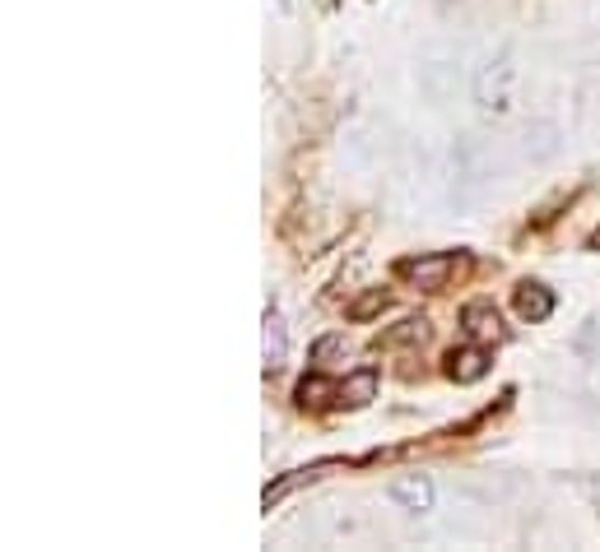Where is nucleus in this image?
<instances>
[{"mask_svg":"<svg viewBox=\"0 0 600 552\" xmlns=\"http://www.w3.org/2000/svg\"><path fill=\"white\" fill-rule=\"evenodd\" d=\"M587 251H600V228H596V232L587 237Z\"/></svg>","mask_w":600,"mask_h":552,"instance_id":"obj_12","label":"nucleus"},{"mask_svg":"<svg viewBox=\"0 0 600 552\" xmlns=\"http://www.w3.org/2000/svg\"><path fill=\"white\" fill-rule=\"evenodd\" d=\"M392 502L405 510V516H429L433 510V483L423 473H400L392 479Z\"/></svg>","mask_w":600,"mask_h":552,"instance_id":"obj_3","label":"nucleus"},{"mask_svg":"<svg viewBox=\"0 0 600 552\" xmlns=\"http://www.w3.org/2000/svg\"><path fill=\"white\" fill-rule=\"evenodd\" d=\"M261 358H265V371H280L288 358V325L275 307H265V321H261Z\"/></svg>","mask_w":600,"mask_h":552,"instance_id":"obj_4","label":"nucleus"},{"mask_svg":"<svg viewBox=\"0 0 600 552\" xmlns=\"http://www.w3.org/2000/svg\"><path fill=\"white\" fill-rule=\"evenodd\" d=\"M471 93H475L479 116H489V122H494V116H508L512 103H517V66H512V56H489V61L475 70Z\"/></svg>","mask_w":600,"mask_h":552,"instance_id":"obj_1","label":"nucleus"},{"mask_svg":"<svg viewBox=\"0 0 600 552\" xmlns=\"http://www.w3.org/2000/svg\"><path fill=\"white\" fill-rule=\"evenodd\" d=\"M466 269V255L461 251H433V255H410V261H400L396 265V274L405 284H415V288H429V292H438V288H448L456 274Z\"/></svg>","mask_w":600,"mask_h":552,"instance_id":"obj_2","label":"nucleus"},{"mask_svg":"<svg viewBox=\"0 0 600 552\" xmlns=\"http://www.w3.org/2000/svg\"><path fill=\"white\" fill-rule=\"evenodd\" d=\"M336 394H340V386H331V381L321 377V371H313V377L298 381V404H303V409H326V404L336 400Z\"/></svg>","mask_w":600,"mask_h":552,"instance_id":"obj_8","label":"nucleus"},{"mask_svg":"<svg viewBox=\"0 0 600 552\" xmlns=\"http://www.w3.org/2000/svg\"><path fill=\"white\" fill-rule=\"evenodd\" d=\"M461 321H466V330L475 334V340H498V311L489 307V302H471L466 311H461Z\"/></svg>","mask_w":600,"mask_h":552,"instance_id":"obj_9","label":"nucleus"},{"mask_svg":"<svg viewBox=\"0 0 600 552\" xmlns=\"http://www.w3.org/2000/svg\"><path fill=\"white\" fill-rule=\"evenodd\" d=\"M386 302H392V292H382V288H377V292H367L363 302H354V307H350V315H354V321H367V315L382 311Z\"/></svg>","mask_w":600,"mask_h":552,"instance_id":"obj_10","label":"nucleus"},{"mask_svg":"<svg viewBox=\"0 0 600 552\" xmlns=\"http://www.w3.org/2000/svg\"><path fill=\"white\" fill-rule=\"evenodd\" d=\"M484 371H489V348L484 344H466V348H452V358H448V377L456 386H475Z\"/></svg>","mask_w":600,"mask_h":552,"instance_id":"obj_5","label":"nucleus"},{"mask_svg":"<svg viewBox=\"0 0 600 552\" xmlns=\"http://www.w3.org/2000/svg\"><path fill=\"white\" fill-rule=\"evenodd\" d=\"M512 302H517L521 321H531V325H540V321H550V315H554V292L545 284H521Z\"/></svg>","mask_w":600,"mask_h":552,"instance_id":"obj_6","label":"nucleus"},{"mask_svg":"<svg viewBox=\"0 0 600 552\" xmlns=\"http://www.w3.org/2000/svg\"><path fill=\"white\" fill-rule=\"evenodd\" d=\"M377 394V371L373 367H363V371H354V377H344L340 381V394H336V404H344V409H363L367 400Z\"/></svg>","mask_w":600,"mask_h":552,"instance_id":"obj_7","label":"nucleus"},{"mask_svg":"<svg viewBox=\"0 0 600 552\" xmlns=\"http://www.w3.org/2000/svg\"><path fill=\"white\" fill-rule=\"evenodd\" d=\"M331 353H344V340H340V334H331V340H321V344L313 348V363H326Z\"/></svg>","mask_w":600,"mask_h":552,"instance_id":"obj_11","label":"nucleus"}]
</instances>
